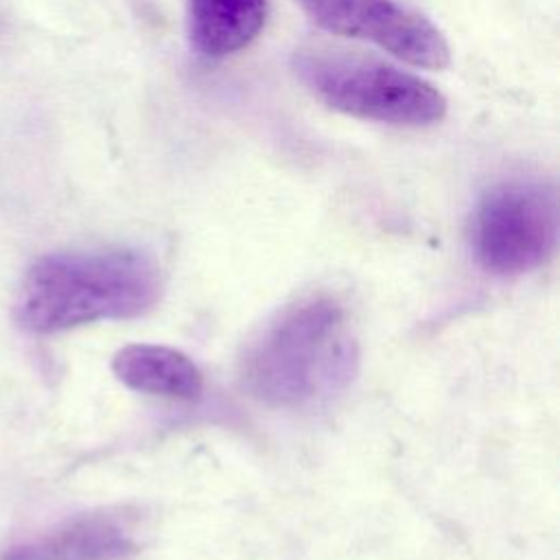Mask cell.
Wrapping results in <instances>:
<instances>
[{"mask_svg":"<svg viewBox=\"0 0 560 560\" xmlns=\"http://www.w3.org/2000/svg\"><path fill=\"white\" fill-rule=\"evenodd\" d=\"M160 289L158 262L138 249L48 254L28 269L15 315L33 332H57L136 317L158 302Z\"/></svg>","mask_w":560,"mask_h":560,"instance_id":"1","label":"cell"},{"mask_svg":"<svg viewBox=\"0 0 560 560\" xmlns=\"http://www.w3.org/2000/svg\"><path fill=\"white\" fill-rule=\"evenodd\" d=\"M343 308L328 295L287 306L247 348L243 387L273 407H298L341 387L354 365Z\"/></svg>","mask_w":560,"mask_h":560,"instance_id":"2","label":"cell"},{"mask_svg":"<svg viewBox=\"0 0 560 560\" xmlns=\"http://www.w3.org/2000/svg\"><path fill=\"white\" fill-rule=\"evenodd\" d=\"M293 72L330 109L400 127H427L446 114L444 94L422 77L328 46L300 48Z\"/></svg>","mask_w":560,"mask_h":560,"instance_id":"3","label":"cell"},{"mask_svg":"<svg viewBox=\"0 0 560 560\" xmlns=\"http://www.w3.org/2000/svg\"><path fill=\"white\" fill-rule=\"evenodd\" d=\"M553 192L538 182H505L490 188L475 212L472 243L486 271L514 276L540 265L556 243Z\"/></svg>","mask_w":560,"mask_h":560,"instance_id":"4","label":"cell"},{"mask_svg":"<svg viewBox=\"0 0 560 560\" xmlns=\"http://www.w3.org/2000/svg\"><path fill=\"white\" fill-rule=\"evenodd\" d=\"M324 31L370 42L396 59L440 70L448 63L444 35L400 0H295Z\"/></svg>","mask_w":560,"mask_h":560,"instance_id":"5","label":"cell"},{"mask_svg":"<svg viewBox=\"0 0 560 560\" xmlns=\"http://www.w3.org/2000/svg\"><path fill=\"white\" fill-rule=\"evenodd\" d=\"M131 549V536L112 516H81L11 547L0 560H118Z\"/></svg>","mask_w":560,"mask_h":560,"instance_id":"6","label":"cell"},{"mask_svg":"<svg viewBox=\"0 0 560 560\" xmlns=\"http://www.w3.org/2000/svg\"><path fill=\"white\" fill-rule=\"evenodd\" d=\"M112 370L122 385L151 396L195 400L203 389V374L195 361L166 346L129 343L114 354Z\"/></svg>","mask_w":560,"mask_h":560,"instance_id":"7","label":"cell"},{"mask_svg":"<svg viewBox=\"0 0 560 560\" xmlns=\"http://www.w3.org/2000/svg\"><path fill=\"white\" fill-rule=\"evenodd\" d=\"M267 20V0H188L192 46L221 59L249 46Z\"/></svg>","mask_w":560,"mask_h":560,"instance_id":"8","label":"cell"}]
</instances>
